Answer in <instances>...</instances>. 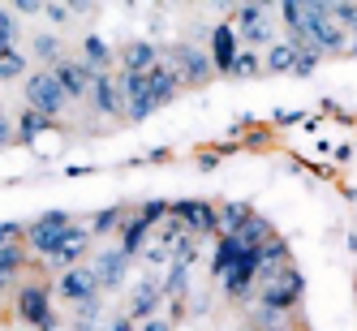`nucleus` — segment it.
I'll return each instance as SVG.
<instances>
[{
    "label": "nucleus",
    "mask_w": 357,
    "mask_h": 331,
    "mask_svg": "<svg viewBox=\"0 0 357 331\" xmlns=\"http://www.w3.org/2000/svg\"><path fill=\"white\" fill-rule=\"evenodd\" d=\"M146 86H151V104L164 108V104H172V95H176V86H181V78H176L168 65H155V69H146Z\"/></svg>",
    "instance_id": "4468645a"
},
{
    "label": "nucleus",
    "mask_w": 357,
    "mask_h": 331,
    "mask_svg": "<svg viewBox=\"0 0 357 331\" xmlns=\"http://www.w3.org/2000/svg\"><path fill=\"white\" fill-rule=\"evenodd\" d=\"M116 224H121V207H104V211L91 220V233H112Z\"/></svg>",
    "instance_id": "393cba45"
},
{
    "label": "nucleus",
    "mask_w": 357,
    "mask_h": 331,
    "mask_svg": "<svg viewBox=\"0 0 357 331\" xmlns=\"http://www.w3.org/2000/svg\"><path fill=\"white\" fill-rule=\"evenodd\" d=\"M125 73H146V69H155L160 65V52H155V43H146V39H134L130 47H125Z\"/></svg>",
    "instance_id": "dca6fc26"
},
{
    "label": "nucleus",
    "mask_w": 357,
    "mask_h": 331,
    "mask_svg": "<svg viewBox=\"0 0 357 331\" xmlns=\"http://www.w3.org/2000/svg\"><path fill=\"white\" fill-rule=\"evenodd\" d=\"M22 259H26V249H22L17 241H9V245H0V267H9V271H17V267H22Z\"/></svg>",
    "instance_id": "a878e982"
},
{
    "label": "nucleus",
    "mask_w": 357,
    "mask_h": 331,
    "mask_svg": "<svg viewBox=\"0 0 357 331\" xmlns=\"http://www.w3.org/2000/svg\"><path fill=\"white\" fill-rule=\"evenodd\" d=\"M241 254H245V245H241L237 237H220V249H215V259H211L215 275H224L228 267H237V263H241Z\"/></svg>",
    "instance_id": "aec40b11"
},
{
    "label": "nucleus",
    "mask_w": 357,
    "mask_h": 331,
    "mask_svg": "<svg viewBox=\"0 0 357 331\" xmlns=\"http://www.w3.org/2000/svg\"><path fill=\"white\" fill-rule=\"evenodd\" d=\"M52 22H69V5H43Z\"/></svg>",
    "instance_id": "473e14b6"
},
{
    "label": "nucleus",
    "mask_w": 357,
    "mask_h": 331,
    "mask_svg": "<svg viewBox=\"0 0 357 331\" xmlns=\"http://www.w3.org/2000/svg\"><path fill=\"white\" fill-rule=\"evenodd\" d=\"M349 26H353V35H357V13H353V22H349Z\"/></svg>",
    "instance_id": "58836bf2"
},
{
    "label": "nucleus",
    "mask_w": 357,
    "mask_h": 331,
    "mask_svg": "<svg viewBox=\"0 0 357 331\" xmlns=\"http://www.w3.org/2000/svg\"><path fill=\"white\" fill-rule=\"evenodd\" d=\"M39 130H43V116H39V112H26V116H22V125H17V134L26 138V142L39 138Z\"/></svg>",
    "instance_id": "cd10ccee"
},
{
    "label": "nucleus",
    "mask_w": 357,
    "mask_h": 331,
    "mask_svg": "<svg viewBox=\"0 0 357 331\" xmlns=\"http://www.w3.org/2000/svg\"><path fill=\"white\" fill-rule=\"evenodd\" d=\"M73 228V220L65 215V211H47V215H39L31 228H26V241H31V249L35 254H43V259H52V249H56V241Z\"/></svg>",
    "instance_id": "7ed1b4c3"
},
{
    "label": "nucleus",
    "mask_w": 357,
    "mask_h": 331,
    "mask_svg": "<svg viewBox=\"0 0 357 331\" xmlns=\"http://www.w3.org/2000/svg\"><path fill=\"white\" fill-rule=\"evenodd\" d=\"M297 61V47L293 43H271V52H267V69L271 73H289Z\"/></svg>",
    "instance_id": "4be33fe9"
},
{
    "label": "nucleus",
    "mask_w": 357,
    "mask_h": 331,
    "mask_svg": "<svg viewBox=\"0 0 357 331\" xmlns=\"http://www.w3.org/2000/svg\"><path fill=\"white\" fill-rule=\"evenodd\" d=\"M56 331H61V327H56Z\"/></svg>",
    "instance_id": "a19ab883"
},
{
    "label": "nucleus",
    "mask_w": 357,
    "mask_h": 331,
    "mask_svg": "<svg viewBox=\"0 0 357 331\" xmlns=\"http://www.w3.org/2000/svg\"><path fill=\"white\" fill-rule=\"evenodd\" d=\"M353 56H357V43H353Z\"/></svg>",
    "instance_id": "ea45409f"
},
{
    "label": "nucleus",
    "mask_w": 357,
    "mask_h": 331,
    "mask_svg": "<svg viewBox=\"0 0 357 331\" xmlns=\"http://www.w3.org/2000/svg\"><path fill=\"white\" fill-rule=\"evenodd\" d=\"M91 104H95V112H121V86H116V78H112V73L104 69V73H95V78H91Z\"/></svg>",
    "instance_id": "ddd939ff"
},
{
    "label": "nucleus",
    "mask_w": 357,
    "mask_h": 331,
    "mask_svg": "<svg viewBox=\"0 0 357 331\" xmlns=\"http://www.w3.org/2000/svg\"><path fill=\"white\" fill-rule=\"evenodd\" d=\"M31 43H35V56H43V61H61V39H56V35H35Z\"/></svg>",
    "instance_id": "b1692460"
},
{
    "label": "nucleus",
    "mask_w": 357,
    "mask_h": 331,
    "mask_svg": "<svg viewBox=\"0 0 357 331\" xmlns=\"http://www.w3.org/2000/svg\"><path fill=\"white\" fill-rule=\"evenodd\" d=\"M319 65V52H310V47H297V61H293V73H301V78H305V73H310Z\"/></svg>",
    "instance_id": "c85d7f7f"
},
{
    "label": "nucleus",
    "mask_w": 357,
    "mask_h": 331,
    "mask_svg": "<svg viewBox=\"0 0 357 331\" xmlns=\"http://www.w3.org/2000/svg\"><path fill=\"white\" fill-rule=\"evenodd\" d=\"M13 9H22V13H39L43 5H39V0H17V5H13Z\"/></svg>",
    "instance_id": "e433bc0d"
},
{
    "label": "nucleus",
    "mask_w": 357,
    "mask_h": 331,
    "mask_svg": "<svg viewBox=\"0 0 357 331\" xmlns=\"http://www.w3.org/2000/svg\"><path fill=\"white\" fill-rule=\"evenodd\" d=\"M237 61V31L228 26V22H220V26L211 31V69L215 73H228Z\"/></svg>",
    "instance_id": "9b49d317"
},
{
    "label": "nucleus",
    "mask_w": 357,
    "mask_h": 331,
    "mask_svg": "<svg viewBox=\"0 0 357 331\" xmlns=\"http://www.w3.org/2000/svg\"><path fill=\"white\" fill-rule=\"evenodd\" d=\"M168 69L176 73L181 82H194V86H202V82H211V56H202L198 47H190V43H176L172 52H168Z\"/></svg>",
    "instance_id": "20e7f679"
},
{
    "label": "nucleus",
    "mask_w": 357,
    "mask_h": 331,
    "mask_svg": "<svg viewBox=\"0 0 357 331\" xmlns=\"http://www.w3.org/2000/svg\"><path fill=\"white\" fill-rule=\"evenodd\" d=\"M22 237V224H0V245H9Z\"/></svg>",
    "instance_id": "7c9ffc66"
},
{
    "label": "nucleus",
    "mask_w": 357,
    "mask_h": 331,
    "mask_svg": "<svg viewBox=\"0 0 357 331\" xmlns=\"http://www.w3.org/2000/svg\"><path fill=\"white\" fill-rule=\"evenodd\" d=\"M142 331H172V323H168V318H146Z\"/></svg>",
    "instance_id": "c9c22d12"
},
{
    "label": "nucleus",
    "mask_w": 357,
    "mask_h": 331,
    "mask_svg": "<svg viewBox=\"0 0 357 331\" xmlns=\"http://www.w3.org/2000/svg\"><path fill=\"white\" fill-rule=\"evenodd\" d=\"M26 104H31V112H39L43 121H52V116L65 108V95H61V86H56V78H52V69L31 73V78H26Z\"/></svg>",
    "instance_id": "f03ea898"
},
{
    "label": "nucleus",
    "mask_w": 357,
    "mask_h": 331,
    "mask_svg": "<svg viewBox=\"0 0 357 331\" xmlns=\"http://www.w3.org/2000/svg\"><path fill=\"white\" fill-rule=\"evenodd\" d=\"M9 279H13V271H9V267H0V288H5Z\"/></svg>",
    "instance_id": "4c0bfd02"
},
{
    "label": "nucleus",
    "mask_w": 357,
    "mask_h": 331,
    "mask_svg": "<svg viewBox=\"0 0 357 331\" xmlns=\"http://www.w3.org/2000/svg\"><path fill=\"white\" fill-rule=\"evenodd\" d=\"M52 78H56V86H61V95L65 99H73V95H86L91 91V78H95V69L86 65V61H56V69H52Z\"/></svg>",
    "instance_id": "6e6552de"
},
{
    "label": "nucleus",
    "mask_w": 357,
    "mask_h": 331,
    "mask_svg": "<svg viewBox=\"0 0 357 331\" xmlns=\"http://www.w3.org/2000/svg\"><path fill=\"white\" fill-rule=\"evenodd\" d=\"M237 241H241L245 249H263V245L271 241V224H267L263 215H250V220L241 224V233H237Z\"/></svg>",
    "instance_id": "f3484780"
},
{
    "label": "nucleus",
    "mask_w": 357,
    "mask_h": 331,
    "mask_svg": "<svg viewBox=\"0 0 357 331\" xmlns=\"http://www.w3.org/2000/svg\"><path fill=\"white\" fill-rule=\"evenodd\" d=\"M301 293H305V275L289 263V267H280L267 284H263V305H267V310H275V314H284L289 305L301 301Z\"/></svg>",
    "instance_id": "f257e3e1"
},
{
    "label": "nucleus",
    "mask_w": 357,
    "mask_h": 331,
    "mask_svg": "<svg viewBox=\"0 0 357 331\" xmlns=\"http://www.w3.org/2000/svg\"><path fill=\"white\" fill-rule=\"evenodd\" d=\"M228 73H237V78H254V73H259V61H254L250 52H237V61H233Z\"/></svg>",
    "instance_id": "bb28decb"
},
{
    "label": "nucleus",
    "mask_w": 357,
    "mask_h": 331,
    "mask_svg": "<svg viewBox=\"0 0 357 331\" xmlns=\"http://www.w3.org/2000/svg\"><path fill=\"white\" fill-rule=\"evenodd\" d=\"M168 215L181 224L190 237H198V233H215V207H211V202L181 198V202H172V207H168Z\"/></svg>",
    "instance_id": "39448f33"
},
{
    "label": "nucleus",
    "mask_w": 357,
    "mask_h": 331,
    "mask_svg": "<svg viewBox=\"0 0 357 331\" xmlns=\"http://www.w3.org/2000/svg\"><path fill=\"white\" fill-rule=\"evenodd\" d=\"M82 52H86V65H91L95 73H104V65L112 61V52H108V43L99 39V35H86V43H82Z\"/></svg>",
    "instance_id": "412c9836"
},
{
    "label": "nucleus",
    "mask_w": 357,
    "mask_h": 331,
    "mask_svg": "<svg viewBox=\"0 0 357 331\" xmlns=\"http://www.w3.org/2000/svg\"><path fill=\"white\" fill-rule=\"evenodd\" d=\"M146 233H151V224H146L142 215H134L130 224H125V237H121V254H125V259H134V254H142V245H146Z\"/></svg>",
    "instance_id": "6ab92c4d"
},
{
    "label": "nucleus",
    "mask_w": 357,
    "mask_h": 331,
    "mask_svg": "<svg viewBox=\"0 0 357 331\" xmlns=\"http://www.w3.org/2000/svg\"><path fill=\"white\" fill-rule=\"evenodd\" d=\"M91 275H95L99 288H121L125 275H130V259L121 249H99L95 263H91Z\"/></svg>",
    "instance_id": "0eeeda50"
},
{
    "label": "nucleus",
    "mask_w": 357,
    "mask_h": 331,
    "mask_svg": "<svg viewBox=\"0 0 357 331\" xmlns=\"http://www.w3.org/2000/svg\"><path fill=\"white\" fill-rule=\"evenodd\" d=\"M146 263H151V267H168V249H164V245L146 249Z\"/></svg>",
    "instance_id": "2f4dec72"
},
{
    "label": "nucleus",
    "mask_w": 357,
    "mask_h": 331,
    "mask_svg": "<svg viewBox=\"0 0 357 331\" xmlns=\"http://www.w3.org/2000/svg\"><path fill=\"white\" fill-rule=\"evenodd\" d=\"M26 73V56L17 52V47H0V82L5 78H22Z\"/></svg>",
    "instance_id": "5701e85b"
},
{
    "label": "nucleus",
    "mask_w": 357,
    "mask_h": 331,
    "mask_svg": "<svg viewBox=\"0 0 357 331\" xmlns=\"http://www.w3.org/2000/svg\"><path fill=\"white\" fill-rule=\"evenodd\" d=\"M17 31H13V13L9 9H0V47H13Z\"/></svg>",
    "instance_id": "c756f323"
},
{
    "label": "nucleus",
    "mask_w": 357,
    "mask_h": 331,
    "mask_svg": "<svg viewBox=\"0 0 357 331\" xmlns=\"http://www.w3.org/2000/svg\"><path fill=\"white\" fill-rule=\"evenodd\" d=\"M160 279L155 275H146V279H138L134 284V301H130V318H151L155 314V305H160Z\"/></svg>",
    "instance_id": "2eb2a0df"
},
{
    "label": "nucleus",
    "mask_w": 357,
    "mask_h": 331,
    "mask_svg": "<svg viewBox=\"0 0 357 331\" xmlns=\"http://www.w3.org/2000/svg\"><path fill=\"white\" fill-rule=\"evenodd\" d=\"M86 245H91V233H86V228H78V224H73L69 233L56 241V249H52V263H61L65 271H69V267H78V259L86 254Z\"/></svg>",
    "instance_id": "f8f14e48"
},
{
    "label": "nucleus",
    "mask_w": 357,
    "mask_h": 331,
    "mask_svg": "<svg viewBox=\"0 0 357 331\" xmlns=\"http://www.w3.org/2000/svg\"><path fill=\"white\" fill-rule=\"evenodd\" d=\"M237 35H245L250 43H271V26H267V5H241L237 9Z\"/></svg>",
    "instance_id": "9d476101"
},
{
    "label": "nucleus",
    "mask_w": 357,
    "mask_h": 331,
    "mask_svg": "<svg viewBox=\"0 0 357 331\" xmlns=\"http://www.w3.org/2000/svg\"><path fill=\"white\" fill-rule=\"evenodd\" d=\"M56 293H61L65 301L86 305V301H95V297H99V284H95L91 267H69V271H61V279H56Z\"/></svg>",
    "instance_id": "1a4fd4ad"
},
{
    "label": "nucleus",
    "mask_w": 357,
    "mask_h": 331,
    "mask_svg": "<svg viewBox=\"0 0 357 331\" xmlns=\"http://www.w3.org/2000/svg\"><path fill=\"white\" fill-rule=\"evenodd\" d=\"M9 138H13V130H9V121H5V108H0V151L9 146Z\"/></svg>",
    "instance_id": "72a5a7b5"
},
{
    "label": "nucleus",
    "mask_w": 357,
    "mask_h": 331,
    "mask_svg": "<svg viewBox=\"0 0 357 331\" xmlns=\"http://www.w3.org/2000/svg\"><path fill=\"white\" fill-rule=\"evenodd\" d=\"M17 314L35 323L39 331H56V314H52V305H47V288L43 284H26L17 297Z\"/></svg>",
    "instance_id": "423d86ee"
},
{
    "label": "nucleus",
    "mask_w": 357,
    "mask_h": 331,
    "mask_svg": "<svg viewBox=\"0 0 357 331\" xmlns=\"http://www.w3.org/2000/svg\"><path fill=\"white\" fill-rule=\"evenodd\" d=\"M245 220H250V211L241 207V202H228V207H220V211H215V233H224V237H237Z\"/></svg>",
    "instance_id": "a211bd4d"
},
{
    "label": "nucleus",
    "mask_w": 357,
    "mask_h": 331,
    "mask_svg": "<svg viewBox=\"0 0 357 331\" xmlns=\"http://www.w3.org/2000/svg\"><path fill=\"white\" fill-rule=\"evenodd\" d=\"M108 331H134V318H130V314H121V318L108 323Z\"/></svg>",
    "instance_id": "f704fd0d"
}]
</instances>
